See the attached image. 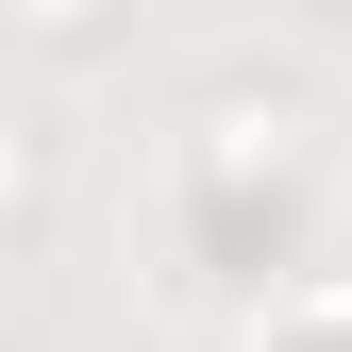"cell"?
I'll return each instance as SVG.
<instances>
[{"mask_svg": "<svg viewBox=\"0 0 352 352\" xmlns=\"http://www.w3.org/2000/svg\"><path fill=\"white\" fill-rule=\"evenodd\" d=\"M0 34H17V51H101L118 0H0Z\"/></svg>", "mask_w": 352, "mask_h": 352, "instance_id": "3957f363", "label": "cell"}, {"mask_svg": "<svg viewBox=\"0 0 352 352\" xmlns=\"http://www.w3.org/2000/svg\"><path fill=\"white\" fill-rule=\"evenodd\" d=\"M336 17H352V0H336Z\"/></svg>", "mask_w": 352, "mask_h": 352, "instance_id": "277c9868", "label": "cell"}, {"mask_svg": "<svg viewBox=\"0 0 352 352\" xmlns=\"http://www.w3.org/2000/svg\"><path fill=\"white\" fill-rule=\"evenodd\" d=\"M302 135H319V118H302L285 84H218V101H201V201H252V185H302Z\"/></svg>", "mask_w": 352, "mask_h": 352, "instance_id": "6da1fadb", "label": "cell"}, {"mask_svg": "<svg viewBox=\"0 0 352 352\" xmlns=\"http://www.w3.org/2000/svg\"><path fill=\"white\" fill-rule=\"evenodd\" d=\"M34 218H51V118L0 101V235H34Z\"/></svg>", "mask_w": 352, "mask_h": 352, "instance_id": "7a4b0ae2", "label": "cell"}]
</instances>
